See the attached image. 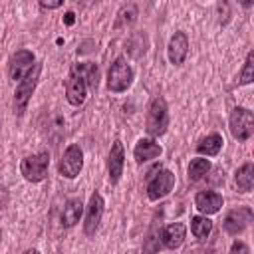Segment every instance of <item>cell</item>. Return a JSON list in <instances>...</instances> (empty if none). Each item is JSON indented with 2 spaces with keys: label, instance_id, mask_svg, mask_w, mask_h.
<instances>
[{
  "label": "cell",
  "instance_id": "1",
  "mask_svg": "<svg viewBox=\"0 0 254 254\" xmlns=\"http://www.w3.org/2000/svg\"><path fill=\"white\" fill-rule=\"evenodd\" d=\"M169 127V109H167V101L163 97H155L149 105L147 111V121H145V129L151 137H159L167 131Z\"/></svg>",
  "mask_w": 254,
  "mask_h": 254
},
{
  "label": "cell",
  "instance_id": "2",
  "mask_svg": "<svg viewBox=\"0 0 254 254\" xmlns=\"http://www.w3.org/2000/svg\"><path fill=\"white\" fill-rule=\"evenodd\" d=\"M48 167H50V153L42 151V153L24 157L22 163H20V173L24 175L26 181L40 183L48 177Z\"/></svg>",
  "mask_w": 254,
  "mask_h": 254
},
{
  "label": "cell",
  "instance_id": "3",
  "mask_svg": "<svg viewBox=\"0 0 254 254\" xmlns=\"http://www.w3.org/2000/svg\"><path fill=\"white\" fill-rule=\"evenodd\" d=\"M133 83V69L131 65L125 62V58H115L109 71H107V87L109 91H115V93H121L125 91L129 85Z\"/></svg>",
  "mask_w": 254,
  "mask_h": 254
},
{
  "label": "cell",
  "instance_id": "4",
  "mask_svg": "<svg viewBox=\"0 0 254 254\" xmlns=\"http://www.w3.org/2000/svg\"><path fill=\"white\" fill-rule=\"evenodd\" d=\"M228 127L236 141H246L254 133V113L246 107H234L230 111Z\"/></svg>",
  "mask_w": 254,
  "mask_h": 254
},
{
  "label": "cell",
  "instance_id": "5",
  "mask_svg": "<svg viewBox=\"0 0 254 254\" xmlns=\"http://www.w3.org/2000/svg\"><path fill=\"white\" fill-rule=\"evenodd\" d=\"M40 71H42V65L36 64V67L32 69V73H30L28 77H24V79L16 85V91H14V109H16L18 115H22V113L26 111L28 101H30V97H32V93H34V87H36V83H38V79H40Z\"/></svg>",
  "mask_w": 254,
  "mask_h": 254
},
{
  "label": "cell",
  "instance_id": "6",
  "mask_svg": "<svg viewBox=\"0 0 254 254\" xmlns=\"http://www.w3.org/2000/svg\"><path fill=\"white\" fill-rule=\"evenodd\" d=\"M81 167H83V153H81L79 145L73 143L64 151V155H62V159L58 163V171L65 179H75L79 175Z\"/></svg>",
  "mask_w": 254,
  "mask_h": 254
},
{
  "label": "cell",
  "instance_id": "7",
  "mask_svg": "<svg viewBox=\"0 0 254 254\" xmlns=\"http://www.w3.org/2000/svg\"><path fill=\"white\" fill-rule=\"evenodd\" d=\"M173 187H175V175L171 171L163 169L155 177L149 179V183H147V196H149V200H159V198L167 196L173 190Z\"/></svg>",
  "mask_w": 254,
  "mask_h": 254
},
{
  "label": "cell",
  "instance_id": "8",
  "mask_svg": "<svg viewBox=\"0 0 254 254\" xmlns=\"http://www.w3.org/2000/svg\"><path fill=\"white\" fill-rule=\"evenodd\" d=\"M32 67H36L34 64V54L28 50H18L12 58H10V65H8V73L14 81H22L24 77H28L32 73Z\"/></svg>",
  "mask_w": 254,
  "mask_h": 254
},
{
  "label": "cell",
  "instance_id": "9",
  "mask_svg": "<svg viewBox=\"0 0 254 254\" xmlns=\"http://www.w3.org/2000/svg\"><path fill=\"white\" fill-rule=\"evenodd\" d=\"M252 220H254V212H252L248 206H238V208L230 210V212L224 216V222H222V224H224V230H226L228 234L236 236V234L244 232L246 226H248Z\"/></svg>",
  "mask_w": 254,
  "mask_h": 254
},
{
  "label": "cell",
  "instance_id": "10",
  "mask_svg": "<svg viewBox=\"0 0 254 254\" xmlns=\"http://www.w3.org/2000/svg\"><path fill=\"white\" fill-rule=\"evenodd\" d=\"M87 83L83 77H79L75 71L69 69V75L65 79V99L73 105V107H79L83 105L85 97H87Z\"/></svg>",
  "mask_w": 254,
  "mask_h": 254
},
{
  "label": "cell",
  "instance_id": "11",
  "mask_svg": "<svg viewBox=\"0 0 254 254\" xmlns=\"http://www.w3.org/2000/svg\"><path fill=\"white\" fill-rule=\"evenodd\" d=\"M103 198L99 192H93L91 198H89V204H87V212H85V222H83V230L85 234H95V230L99 228V222H101V216H103Z\"/></svg>",
  "mask_w": 254,
  "mask_h": 254
},
{
  "label": "cell",
  "instance_id": "12",
  "mask_svg": "<svg viewBox=\"0 0 254 254\" xmlns=\"http://www.w3.org/2000/svg\"><path fill=\"white\" fill-rule=\"evenodd\" d=\"M187 54H189V40H187V34H185V32H175L173 38L169 40V48H167L169 62H171L173 65H181V64L187 60Z\"/></svg>",
  "mask_w": 254,
  "mask_h": 254
},
{
  "label": "cell",
  "instance_id": "13",
  "mask_svg": "<svg viewBox=\"0 0 254 254\" xmlns=\"http://www.w3.org/2000/svg\"><path fill=\"white\" fill-rule=\"evenodd\" d=\"M123 165H125L123 143H121V141H113L111 151H109V161H107V167H109V181H111L113 185L121 179V175H123Z\"/></svg>",
  "mask_w": 254,
  "mask_h": 254
},
{
  "label": "cell",
  "instance_id": "14",
  "mask_svg": "<svg viewBox=\"0 0 254 254\" xmlns=\"http://www.w3.org/2000/svg\"><path fill=\"white\" fill-rule=\"evenodd\" d=\"M194 206L202 212V214H214L220 210L222 206V196L216 190H200L194 196Z\"/></svg>",
  "mask_w": 254,
  "mask_h": 254
},
{
  "label": "cell",
  "instance_id": "15",
  "mask_svg": "<svg viewBox=\"0 0 254 254\" xmlns=\"http://www.w3.org/2000/svg\"><path fill=\"white\" fill-rule=\"evenodd\" d=\"M185 236H187V226L183 222H173V224H167L161 232V238H163V244L171 250L179 248L183 242H185Z\"/></svg>",
  "mask_w": 254,
  "mask_h": 254
},
{
  "label": "cell",
  "instance_id": "16",
  "mask_svg": "<svg viewBox=\"0 0 254 254\" xmlns=\"http://www.w3.org/2000/svg\"><path fill=\"white\" fill-rule=\"evenodd\" d=\"M161 153H163L161 145H159V143H155L153 139H141V141L135 145V151H133L135 161H137L139 165H143V163H147V161H151V159L159 157Z\"/></svg>",
  "mask_w": 254,
  "mask_h": 254
},
{
  "label": "cell",
  "instance_id": "17",
  "mask_svg": "<svg viewBox=\"0 0 254 254\" xmlns=\"http://www.w3.org/2000/svg\"><path fill=\"white\" fill-rule=\"evenodd\" d=\"M83 212V202L81 198H69L64 206V212H62V224L65 228L73 226L75 222H79V216Z\"/></svg>",
  "mask_w": 254,
  "mask_h": 254
},
{
  "label": "cell",
  "instance_id": "18",
  "mask_svg": "<svg viewBox=\"0 0 254 254\" xmlns=\"http://www.w3.org/2000/svg\"><path fill=\"white\" fill-rule=\"evenodd\" d=\"M234 183H236L238 192H248V190L254 187V165H252V163H244V165L236 171Z\"/></svg>",
  "mask_w": 254,
  "mask_h": 254
},
{
  "label": "cell",
  "instance_id": "19",
  "mask_svg": "<svg viewBox=\"0 0 254 254\" xmlns=\"http://www.w3.org/2000/svg\"><path fill=\"white\" fill-rule=\"evenodd\" d=\"M220 149H222V137H220L218 133H210V135H206V137L200 139L198 145H196V151H198L200 155H206V157H214V155H218Z\"/></svg>",
  "mask_w": 254,
  "mask_h": 254
},
{
  "label": "cell",
  "instance_id": "20",
  "mask_svg": "<svg viewBox=\"0 0 254 254\" xmlns=\"http://www.w3.org/2000/svg\"><path fill=\"white\" fill-rule=\"evenodd\" d=\"M71 71H75L79 77L85 79V83L91 89H97V65L91 62H83V64H73Z\"/></svg>",
  "mask_w": 254,
  "mask_h": 254
},
{
  "label": "cell",
  "instance_id": "21",
  "mask_svg": "<svg viewBox=\"0 0 254 254\" xmlns=\"http://www.w3.org/2000/svg\"><path fill=\"white\" fill-rule=\"evenodd\" d=\"M208 171H210V161L208 159H192L190 165H189V179L192 183H196L202 177H206Z\"/></svg>",
  "mask_w": 254,
  "mask_h": 254
},
{
  "label": "cell",
  "instance_id": "22",
  "mask_svg": "<svg viewBox=\"0 0 254 254\" xmlns=\"http://www.w3.org/2000/svg\"><path fill=\"white\" fill-rule=\"evenodd\" d=\"M212 230V220H208L206 216H192L190 218V232L196 238H206Z\"/></svg>",
  "mask_w": 254,
  "mask_h": 254
},
{
  "label": "cell",
  "instance_id": "23",
  "mask_svg": "<svg viewBox=\"0 0 254 254\" xmlns=\"http://www.w3.org/2000/svg\"><path fill=\"white\" fill-rule=\"evenodd\" d=\"M238 83L240 85H246V83H254V50L248 52L246 56V62H244V67L238 75Z\"/></svg>",
  "mask_w": 254,
  "mask_h": 254
},
{
  "label": "cell",
  "instance_id": "24",
  "mask_svg": "<svg viewBox=\"0 0 254 254\" xmlns=\"http://www.w3.org/2000/svg\"><path fill=\"white\" fill-rule=\"evenodd\" d=\"M121 16H123V20H125V22H129V24H131V22L135 20V16H137V8H135L133 4H129V6L121 12Z\"/></svg>",
  "mask_w": 254,
  "mask_h": 254
},
{
  "label": "cell",
  "instance_id": "25",
  "mask_svg": "<svg viewBox=\"0 0 254 254\" xmlns=\"http://www.w3.org/2000/svg\"><path fill=\"white\" fill-rule=\"evenodd\" d=\"M230 254H250V250H248V246H246L244 242L236 240V242L230 246Z\"/></svg>",
  "mask_w": 254,
  "mask_h": 254
},
{
  "label": "cell",
  "instance_id": "26",
  "mask_svg": "<svg viewBox=\"0 0 254 254\" xmlns=\"http://www.w3.org/2000/svg\"><path fill=\"white\" fill-rule=\"evenodd\" d=\"M64 2H40V6L42 8H48V10H52V8H60Z\"/></svg>",
  "mask_w": 254,
  "mask_h": 254
},
{
  "label": "cell",
  "instance_id": "27",
  "mask_svg": "<svg viewBox=\"0 0 254 254\" xmlns=\"http://www.w3.org/2000/svg\"><path fill=\"white\" fill-rule=\"evenodd\" d=\"M65 22H67V24H73V14H71V12L65 14Z\"/></svg>",
  "mask_w": 254,
  "mask_h": 254
},
{
  "label": "cell",
  "instance_id": "28",
  "mask_svg": "<svg viewBox=\"0 0 254 254\" xmlns=\"http://www.w3.org/2000/svg\"><path fill=\"white\" fill-rule=\"evenodd\" d=\"M24 254H40V252H38V250H36V248H30V250H26V252H24Z\"/></svg>",
  "mask_w": 254,
  "mask_h": 254
}]
</instances>
